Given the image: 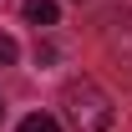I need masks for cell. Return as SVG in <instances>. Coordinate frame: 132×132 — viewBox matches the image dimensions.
Returning <instances> with one entry per match:
<instances>
[{
	"mask_svg": "<svg viewBox=\"0 0 132 132\" xmlns=\"http://www.w3.org/2000/svg\"><path fill=\"white\" fill-rule=\"evenodd\" d=\"M0 112H5V107H0Z\"/></svg>",
	"mask_w": 132,
	"mask_h": 132,
	"instance_id": "5",
	"label": "cell"
},
{
	"mask_svg": "<svg viewBox=\"0 0 132 132\" xmlns=\"http://www.w3.org/2000/svg\"><path fill=\"white\" fill-rule=\"evenodd\" d=\"M15 56H20V46H15V36H5V31H0V66H10Z\"/></svg>",
	"mask_w": 132,
	"mask_h": 132,
	"instance_id": "4",
	"label": "cell"
},
{
	"mask_svg": "<svg viewBox=\"0 0 132 132\" xmlns=\"http://www.w3.org/2000/svg\"><path fill=\"white\" fill-rule=\"evenodd\" d=\"M61 107H66V122L76 132H107L112 127V97L102 92L92 76H81V81H66V92H61Z\"/></svg>",
	"mask_w": 132,
	"mask_h": 132,
	"instance_id": "1",
	"label": "cell"
},
{
	"mask_svg": "<svg viewBox=\"0 0 132 132\" xmlns=\"http://www.w3.org/2000/svg\"><path fill=\"white\" fill-rule=\"evenodd\" d=\"M20 15L31 20V26H41V31H46V26H56V20H61V5H56V0H26V5H20Z\"/></svg>",
	"mask_w": 132,
	"mask_h": 132,
	"instance_id": "2",
	"label": "cell"
},
{
	"mask_svg": "<svg viewBox=\"0 0 132 132\" xmlns=\"http://www.w3.org/2000/svg\"><path fill=\"white\" fill-rule=\"evenodd\" d=\"M15 132H61V122H56V117H46V112H31V117H20Z\"/></svg>",
	"mask_w": 132,
	"mask_h": 132,
	"instance_id": "3",
	"label": "cell"
}]
</instances>
